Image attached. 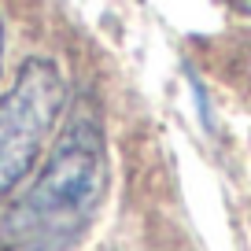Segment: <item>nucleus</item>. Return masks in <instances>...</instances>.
<instances>
[{"label":"nucleus","mask_w":251,"mask_h":251,"mask_svg":"<svg viewBox=\"0 0 251 251\" xmlns=\"http://www.w3.org/2000/svg\"><path fill=\"white\" fill-rule=\"evenodd\" d=\"M107 192V141L100 115L78 103L30 192L8 218V236L26 251H63L93 226Z\"/></svg>","instance_id":"obj_1"},{"label":"nucleus","mask_w":251,"mask_h":251,"mask_svg":"<svg viewBox=\"0 0 251 251\" xmlns=\"http://www.w3.org/2000/svg\"><path fill=\"white\" fill-rule=\"evenodd\" d=\"M67 103L59 63L30 55L19 63L8 93L0 96V200L33 170Z\"/></svg>","instance_id":"obj_2"},{"label":"nucleus","mask_w":251,"mask_h":251,"mask_svg":"<svg viewBox=\"0 0 251 251\" xmlns=\"http://www.w3.org/2000/svg\"><path fill=\"white\" fill-rule=\"evenodd\" d=\"M233 11H240V15H251V0H226Z\"/></svg>","instance_id":"obj_3"},{"label":"nucleus","mask_w":251,"mask_h":251,"mask_svg":"<svg viewBox=\"0 0 251 251\" xmlns=\"http://www.w3.org/2000/svg\"><path fill=\"white\" fill-rule=\"evenodd\" d=\"M0 63H4V19H0Z\"/></svg>","instance_id":"obj_4"}]
</instances>
